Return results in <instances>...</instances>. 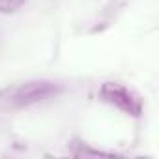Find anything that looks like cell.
<instances>
[{
	"instance_id": "cell-2",
	"label": "cell",
	"mask_w": 159,
	"mask_h": 159,
	"mask_svg": "<svg viewBox=\"0 0 159 159\" xmlns=\"http://www.w3.org/2000/svg\"><path fill=\"white\" fill-rule=\"evenodd\" d=\"M99 96L105 103L116 107L118 111L125 112L127 116L139 118L144 111V103H142L140 96L120 83H105L99 90Z\"/></svg>"
},
{
	"instance_id": "cell-1",
	"label": "cell",
	"mask_w": 159,
	"mask_h": 159,
	"mask_svg": "<svg viewBox=\"0 0 159 159\" xmlns=\"http://www.w3.org/2000/svg\"><path fill=\"white\" fill-rule=\"evenodd\" d=\"M62 84L54 81H26L0 90V112L26 109L36 103L56 98L62 92Z\"/></svg>"
},
{
	"instance_id": "cell-3",
	"label": "cell",
	"mask_w": 159,
	"mask_h": 159,
	"mask_svg": "<svg viewBox=\"0 0 159 159\" xmlns=\"http://www.w3.org/2000/svg\"><path fill=\"white\" fill-rule=\"evenodd\" d=\"M26 0H0V13H13L25 6Z\"/></svg>"
}]
</instances>
